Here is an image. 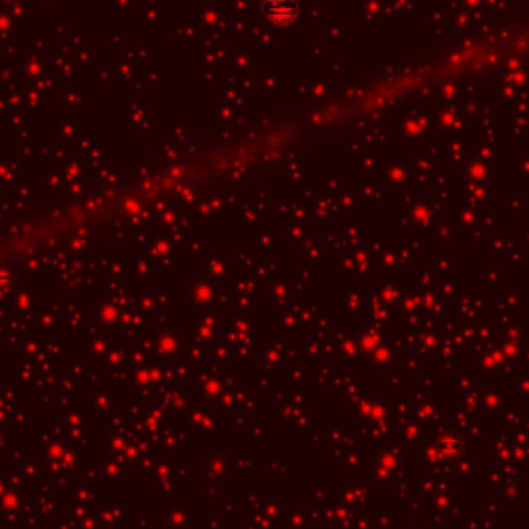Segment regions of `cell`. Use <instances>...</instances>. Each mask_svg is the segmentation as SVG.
<instances>
[{
    "instance_id": "obj_1",
    "label": "cell",
    "mask_w": 529,
    "mask_h": 529,
    "mask_svg": "<svg viewBox=\"0 0 529 529\" xmlns=\"http://www.w3.org/2000/svg\"><path fill=\"white\" fill-rule=\"evenodd\" d=\"M267 13L273 21L286 23L292 21L296 15V5L292 0H271V5H267Z\"/></svg>"
}]
</instances>
